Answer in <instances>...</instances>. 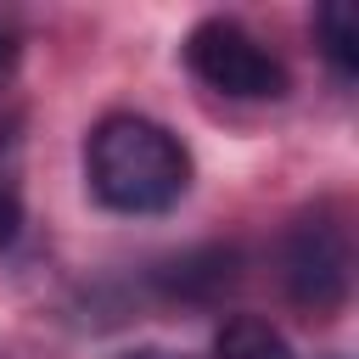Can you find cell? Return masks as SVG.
Masks as SVG:
<instances>
[{
	"mask_svg": "<svg viewBox=\"0 0 359 359\" xmlns=\"http://www.w3.org/2000/svg\"><path fill=\"white\" fill-rule=\"evenodd\" d=\"M84 174L112 213H168L191 191V151L174 129L140 112H107L84 140Z\"/></svg>",
	"mask_w": 359,
	"mask_h": 359,
	"instance_id": "cell-1",
	"label": "cell"
},
{
	"mask_svg": "<svg viewBox=\"0 0 359 359\" xmlns=\"http://www.w3.org/2000/svg\"><path fill=\"white\" fill-rule=\"evenodd\" d=\"M185 62L191 73L219 90V95H236V101H280L286 95V67L280 56L252 34L241 28L236 17H208L191 28L185 39Z\"/></svg>",
	"mask_w": 359,
	"mask_h": 359,
	"instance_id": "cell-2",
	"label": "cell"
},
{
	"mask_svg": "<svg viewBox=\"0 0 359 359\" xmlns=\"http://www.w3.org/2000/svg\"><path fill=\"white\" fill-rule=\"evenodd\" d=\"M348 224L337 219V208H314L292 224L286 252H280V275H286V297L309 314H331L348 297Z\"/></svg>",
	"mask_w": 359,
	"mask_h": 359,
	"instance_id": "cell-3",
	"label": "cell"
},
{
	"mask_svg": "<svg viewBox=\"0 0 359 359\" xmlns=\"http://www.w3.org/2000/svg\"><path fill=\"white\" fill-rule=\"evenodd\" d=\"M22 236V118L0 123V252Z\"/></svg>",
	"mask_w": 359,
	"mask_h": 359,
	"instance_id": "cell-4",
	"label": "cell"
},
{
	"mask_svg": "<svg viewBox=\"0 0 359 359\" xmlns=\"http://www.w3.org/2000/svg\"><path fill=\"white\" fill-rule=\"evenodd\" d=\"M208 359H292V348H286V337H280L269 320H258V314H236V320L219 325Z\"/></svg>",
	"mask_w": 359,
	"mask_h": 359,
	"instance_id": "cell-5",
	"label": "cell"
},
{
	"mask_svg": "<svg viewBox=\"0 0 359 359\" xmlns=\"http://www.w3.org/2000/svg\"><path fill=\"white\" fill-rule=\"evenodd\" d=\"M314 39H320L325 62L342 79H353V67H359V17H353V6H342V0L320 6L314 11Z\"/></svg>",
	"mask_w": 359,
	"mask_h": 359,
	"instance_id": "cell-6",
	"label": "cell"
},
{
	"mask_svg": "<svg viewBox=\"0 0 359 359\" xmlns=\"http://www.w3.org/2000/svg\"><path fill=\"white\" fill-rule=\"evenodd\" d=\"M11 62H17V45H11V34H6V28H0V79H6V73H11Z\"/></svg>",
	"mask_w": 359,
	"mask_h": 359,
	"instance_id": "cell-7",
	"label": "cell"
},
{
	"mask_svg": "<svg viewBox=\"0 0 359 359\" xmlns=\"http://www.w3.org/2000/svg\"><path fill=\"white\" fill-rule=\"evenodd\" d=\"M123 359H180V353H163V348H135V353H123Z\"/></svg>",
	"mask_w": 359,
	"mask_h": 359,
	"instance_id": "cell-8",
	"label": "cell"
}]
</instances>
